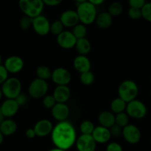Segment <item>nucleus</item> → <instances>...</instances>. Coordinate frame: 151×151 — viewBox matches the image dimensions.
<instances>
[{
    "label": "nucleus",
    "mask_w": 151,
    "mask_h": 151,
    "mask_svg": "<svg viewBox=\"0 0 151 151\" xmlns=\"http://www.w3.org/2000/svg\"><path fill=\"white\" fill-rule=\"evenodd\" d=\"M50 135L54 146L67 151L75 145L77 139L76 129L73 125L67 120L59 122L53 127Z\"/></svg>",
    "instance_id": "obj_1"
},
{
    "label": "nucleus",
    "mask_w": 151,
    "mask_h": 151,
    "mask_svg": "<svg viewBox=\"0 0 151 151\" xmlns=\"http://www.w3.org/2000/svg\"><path fill=\"white\" fill-rule=\"evenodd\" d=\"M79 22L85 25H89L96 21L97 17L96 6L91 2H85L83 3L78 4L76 8Z\"/></svg>",
    "instance_id": "obj_2"
},
{
    "label": "nucleus",
    "mask_w": 151,
    "mask_h": 151,
    "mask_svg": "<svg viewBox=\"0 0 151 151\" xmlns=\"http://www.w3.org/2000/svg\"><path fill=\"white\" fill-rule=\"evenodd\" d=\"M19 7L24 16L33 19L42 14L45 5L42 0H19Z\"/></svg>",
    "instance_id": "obj_3"
},
{
    "label": "nucleus",
    "mask_w": 151,
    "mask_h": 151,
    "mask_svg": "<svg viewBox=\"0 0 151 151\" xmlns=\"http://www.w3.org/2000/svg\"><path fill=\"white\" fill-rule=\"evenodd\" d=\"M119 97L127 103L136 99L139 93V87L133 80H124L118 88Z\"/></svg>",
    "instance_id": "obj_4"
},
{
    "label": "nucleus",
    "mask_w": 151,
    "mask_h": 151,
    "mask_svg": "<svg viewBox=\"0 0 151 151\" xmlns=\"http://www.w3.org/2000/svg\"><path fill=\"white\" fill-rule=\"evenodd\" d=\"M1 89L6 99H15L22 93V83L17 77H8L2 85Z\"/></svg>",
    "instance_id": "obj_5"
},
{
    "label": "nucleus",
    "mask_w": 151,
    "mask_h": 151,
    "mask_svg": "<svg viewBox=\"0 0 151 151\" xmlns=\"http://www.w3.org/2000/svg\"><path fill=\"white\" fill-rule=\"evenodd\" d=\"M125 110L129 117L136 119H143L147 113L146 105L142 101H139L136 99L127 103Z\"/></svg>",
    "instance_id": "obj_6"
},
{
    "label": "nucleus",
    "mask_w": 151,
    "mask_h": 151,
    "mask_svg": "<svg viewBox=\"0 0 151 151\" xmlns=\"http://www.w3.org/2000/svg\"><path fill=\"white\" fill-rule=\"evenodd\" d=\"M48 88V84L45 80L36 78L30 82L28 87V93L33 99L43 98L47 95Z\"/></svg>",
    "instance_id": "obj_7"
},
{
    "label": "nucleus",
    "mask_w": 151,
    "mask_h": 151,
    "mask_svg": "<svg viewBox=\"0 0 151 151\" xmlns=\"http://www.w3.org/2000/svg\"><path fill=\"white\" fill-rule=\"evenodd\" d=\"M32 27L38 35L46 36L50 33V23L47 17L41 14L33 19Z\"/></svg>",
    "instance_id": "obj_8"
},
{
    "label": "nucleus",
    "mask_w": 151,
    "mask_h": 151,
    "mask_svg": "<svg viewBox=\"0 0 151 151\" xmlns=\"http://www.w3.org/2000/svg\"><path fill=\"white\" fill-rule=\"evenodd\" d=\"M124 140L130 145H136L139 143L142 138V133L139 127L134 124H128L123 127L122 134Z\"/></svg>",
    "instance_id": "obj_9"
},
{
    "label": "nucleus",
    "mask_w": 151,
    "mask_h": 151,
    "mask_svg": "<svg viewBox=\"0 0 151 151\" xmlns=\"http://www.w3.org/2000/svg\"><path fill=\"white\" fill-rule=\"evenodd\" d=\"M96 144L92 135L82 134L77 137L75 145L78 151H95Z\"/></svg>",
    "instance_id": "obj_10"
},
{
    "label": "nucleus",
    "mask_w": 151,
    "mask_h": 151,
    "mask_svg": "<svg viewBox=\"0 0 151 151\" xmlns=\"http://www.w3.org/2000/svg\"><path fill=\"white\" fill-rule=\"evenodd\" d=\"M52 81L57 85H68L71 81V74L68 70L57 68L52 71Z\"/></svg>",
    "instance_id": "obj_11"
},
{
    "label": "nucleus",
    "mask_w": 151,
    "mask_h": 151,
    "mask_svg": "<svg viewBox=\"0 0 151 151\" xmlns=\"http://www.w3.org/2000/svg\"><path fill=\"white\" fill-rule=\"evenodd\" d=\"M56 41L62 48L68 50L75 47L77 39L73 34L72 31L64 30L60 34L58 35L56 37Z\"/></svg>",
    "instance_id": "obj_12"
},
{
    "label": "nucleus",
    "mask_w": 151,
    "mask_h": 151,
    "mask_svg": "<svg viewBox=\"0 0 151 151\" xmlns=\"http://www.w3.org/2000/svg\"><path fill=\"white\" fill-rule=\"evenodd\" d=\"M3 65L9 73H17L24 68V61L20 56H11L5 59Z\"/></svg>",
    "instance_id": "obj_13"
},
{
    "label": "nucleus",
    "mask_w": 151,
    "mask_h": 151,
    "mask_svg": "<svg viewBox=\"0 0 151 151\" xmlns=\"http://www.w3.org/2000/svg\"><path fill=\"white\" fill-rule=\"evenodd\" d=\"M2 115L5 118H11L14 116L19 109V105L17 102L16 99H7L0 105Z\"/></svg>",
    "instance_id": "obj_14"
},
{
    "label": "nucleus",
    "mask_w": 151,
    "mask_h": 151,
    "mask_svg": "<svg viewBox=\"0 0 151 151\" xmlns=\"http://www.w3.org/2000/svg\"><path fill=\"white\" fill-rule=\"evenodd\" d=\"M59 20L64 27H73L79 23V19L76 11L74 10H66L62 13Z\"/></svg>",
    "instance_id": "obj_15"
},
{
    "label": "nucleus",
    "mask_w": 151,
    "mask_h": 151,
    "mask_svg": "<svg viewBox=\"0 0 151 151\" xmlns=\"http://www.w3.org/2000/svg\"><path fill=\"white\" fill-rule=\"evenodd\" d=\"M53 126L51 122L48 119H41L35 124L34 129L36 136L45 137L51 134Z\"/></svg>",
    "instance_id": "obj_16"
},
{
    "label": "nucleus",
    "mask_w": 151,
    "mask_h": 151,
    "mask_svg": "<svg viewBox=\"0 0 151 151\" xmlns=\"http://www.w3.org/2000/svg\"><path fill=\"white\" fill-rule=\"evenodd\" d=\"M51 114L56 121H66L70 115V109L66 103L57 102L51 109Z\"/></svg>",
    "instance_id": "obj_17"
},
{
    "label": "nucleus",
    "mask_w": 151,
    "mask_h": 151,
    "mask_svg": "<svg viewBox=\"0 0 151 151\" xmlns=\"http://www.w3.org/2000/svg\"><path fill=\"white\" fill-rule=\"evenodd\" d=\"M92 136L96 143L104 144L110 141L112 136L109 128L99 125L95 127V129L92 133Z\"/></svg>",
    "instance_id": "obj_18"
},
{
    "label": "nucleus",
    "mask_w": 151,
    "mask_h": 151,
    "mask_svg": "<svg viewBox=\"0 0 151 151\" xmlns=\"http://www.w3.org/2000/svg\"><path fill=\"white\" fill-rule=\"evenodd\" d=\"M56 102L66 103L70 96V90L68 85H57L53 93Z\"/></svg>",
    "instance_id": "obj_19"
},
{
    "label": "nucleus",
    "mask_w": 151,
    "mask_h": 151,
    "mask_svg": "<svg viewBox=\"0 0 151 151\" xmlns=\"http://www.w3.org/2000/svg\"><path fill=\"white\" fill-rule=\"evenodd\" d=\"M73 65L74 68L80 73L91 70V61L87 57V56H84V55L77 56L74 59Z\"/></svg>",
    "instance_id": "obj_20"
},
{
    "label": "nucleus",
    "mask_w": 151,
    "mask_h": 151,
    "mask_svg": "<svg viewBox=\"0 0 151 151\" xmlns=\"http://www.w3.org/2000/svg\"><path fill=\"white\" fill-rule=\"evenodd\" d=\"M17 130V124L11 118L4 119L0 124V132L4 136H9L14 134Z\"/></svg>",
    "instance_id": "obj_21"
},
{
    "label": "nucleus",
    "mask_w": 151,
    "mask_h": 151,
    "mask_svg": "<svg viewBox=\"0 0 151 151\" xmlns=\"http://www.w3.org/2000/svg\"><path fill=\"white\" fill-rule=\"evenodd\" d=\"M98 121L101 126L110 128L115 124V115L111 111H102L99 115Z\"/></svg>",
    "instance_id": "obj_22"
},
{
    "label": "nucleus",
    "mask_w": 151,
    "mask_h": 151,
    "mask_svg": "<svg viewBox=\"0 0 151 151\" xmlns=\"http://www.w3.org/2000/svg\"><path fill=\"white\" fill-rule=\"evenodd\" d=\"M97 26L101 29H107L111 26L113 23V17L108 12H101L97 14L96 19Z\"/></svg>",
    "instance_id": "obj_23"
},
{
    "label": "nucleus",
    "mask_w": 151,
    "mask_h": 151,
    "mask_svg": "<svg viewBox=\"0 0 151 151\" xmlns=\"http://www.w3.org/2000/svg\"><path fill=\"white\" fill-rule=\"evenodd\" d=\"M75 47L79 55L87 56L91 52V44L88 39L82 38V39L77 40L76 43Z\"/></svg>",
    "instance_id": "obj_24"
},
{
    "label": "nucleus",
    "mask_w": 151,
    "mask_h": 151,
    "mask_svg": "<svg viewBox=\"0 0 151 151\" xmlns=\"http://www.w3.org/2000/svg\"><path fill=\"white\" fill-rule=\"evenodd\" d=\"M126 107H127V102L122 99L120 97L114 99L110 103L111 111L116 114L124 112L126 110Z\"/></svg>",
    "instance_id": "obj_25"
},
{
    "label": "nucleus",
    "mask_w": 151,
    "mask_h": 151,
    "mask_svg": "<svg viewBox=\"0 0 151 151\" xmlns=\"http://www.w3.org/2000/svg\"><path fill=\"white\" fill-rule=\"evenodd\" d=\"M36 73L37 78L47 81V79L51 78L52 71L50 70L48 67L45 66V65H41L36 68Z\"/></svg>",
    "instance_id": "obj_26"
},
{
    "label": "nucleus",
    "mask_w": 151,
    "mask_h": 151,
    "mask_svg": "<svg viewBox=\"0 0 151 151\" xmlns=\"http://www.w3.org/2000/svg\"><path fill=\"white\" fill-rule=\"evenodd\" d=\"M87 32H88V30H87L86 25L82 24V23H79L76 25H75L73 27L72 30L73 34L75 36V37L77 40L82 39V38H85Z\"/></svg>",
    "instance_id": "obj_27"
},
{
    "label": "nucleus",
    "mask_w": 151,
    "mask_h": 151,
    "mask_svg": "<svg viewBox=\"0 0 151 151\" xmlns=\"http://www.w3.org/2000/svg\"><path fill=\"white\" fill-rule=\"evenodd\" d=\"M123 11V5L119 2H113L108 6L107 12L113 17L121 15Z\"/></svg>",
    "instance_id": "obj_28"
},
{
    "label": "nucleus",
    "mask_w": 151,
    "mask_h": 151,
    "mask_svg": "<svg viewBox=\"0 0 151 151\" xmlns=\"http://www.w3.org/2000/svg\"><path fill=\"white\" fill-rule=\"evenodd\" d=\"M80 131L82 134L85 135H92L94 129H95V126H94L93 123L89 120H85L83 121L80 124Z\"/></svg>",
    "instance_id": "obj_29"
},
{
    "label": "nucleus",
    "mask_w": 151,
    "mask_h": 151,
    "mask_svg": "<svg viewBox=\"0 0 151 151\" xmlns=\"http://www.w3.org/2000/svg\"><path fill=\"white\" fill-rule=\"evenodd\" d=\"M129 122V116L125 112H122V113H117L115 116V123L118 124L119 126L124 127L128 124Z\"/></svg>",
    "instance_id": "obj_30"
},
{
    "label": "nucleus",
    "mask_w": 151,
    "mask_h": 151,
    "mask_svg": "<svg viewBox=\"0 0 151 151\" xmlns=\"http://www.w3.org/2000/svg\"><path fill=\"white\" fill-rule=\"evenodd\" d=\"M79 79L83 85H91V84L93 83L95 80V76H94V74L91 70H89L80 73Z\"/></svg>",
    "instance_id": "obj_31"
},
{
    "label": "nucleus",
    "mask_w": 151,
    "mask_h": 151,
    "mask_svg": "<svg viewBox=\"0 0 151 151\" xmlns=\"http://www.w3.org/2000/svg\"><path fill=\"white\" fill-rule=\"evenodd\" d=\"M64 27H65L62 24V23L61 22L60 20H55L54 22H53L50 24V32L52 34L57 36L58 35H59L62 32L64 31Z\"/></svg>",
    "instance_id": "obj_32"
},
{
    "label": "nucleus",
    "mask_w": 151,
    "mask_h": 151,
    "mask_svg": "<svg viewBox=\"0 0 151 151\" xmlns=\"http://www.w3.org/2000/svg\"><path fill=\"white\" fill-rule=\"evenodd\" d=\"M142 17L146 21L151 22V2H146L143 7L141 8Z\"/></svg>",
    "instance_id": "obj_33"
},
{
    "label": "nucleus",
    "mask_w": 151,
    "mask_h": 151,
    "mask_svg": "<svg viewBox=\"0 0 151 151\" xmlns=\"http://www.w3.org/2000/svg\"><path fill=\"white\" fill-rule=\"evenodd\" d=\"M56 103L57 102L53 95H46L43 97L42 104L46 108L52 109Z\"/></svg>",
    "instance_id": "obj_34"
},
{
    "label": "nucleus",
    "mask_w": 151,
    "mask_h": 151,
    "mask_svg": "<svg viewBox=\"0 0 151 151\" xmlns=\"http://www.w3.org/2000/svg\"><path fill=\"white\" fill-rule=\"evenodd\" d=\"M32 22H33V19L24 15V17H22L20 19V27L23 30H28L30 27H32Z\"/></svg>",
    "instance_id": "obj_35"
},
{
    "label": "nucleus",
    "mask_w": 151,
    "mask_h": 151,
    "mask_svg": "<svg viewBox=\"0 0 151 151\" xmlns=\"http://www.w3.org/2000/svg\"><path fill=\"white\" fill-rule=\"evenodd\" d=\"M127 14H128V17L132 19H139L142 17V11L140 8L130 7L127 11Z\"/></svg>",
    "instance_id": "obj_36"
},
{
    "label": "nucleus",
    "mask_w": 151,
    "mask_h": 151,
    "mask_svg": "<svg viewBox=\"0 0 151 151\" xmlns=\"http://www.w3.org/2000/svg\"><path fill=\"white\" fill-rule=\"evenodd\" d=\"M122 127L119 126L118 124H113L111 127L109 128L110 132V134H111L112 136H115V137H117V136H119L120 135L122 134Z\"/></svg>",
    "instance_id": "obj_37"
},
{
    "label": "nucleus",
    "mask_w": 151,
    "mask_h": 151,
    "mask_svg": "<svg viewBox=\"0 0 151 151\" xmlns=\"http://www.w3.org/2000/svg\"><path fill=\"white\" fill-rule=\"evenodd\" d=\"M9 73L3 65H0V85H2L8 78Z\"/></svg>",
    "instance_id": "obj_38"
},
{
    "label": "nucleus",
    "mask_w": 151,
    "mask_h": 151,
    "mask_svg": "<svg viewBox=\"0 0 151 151\" xmlns=\"http://www.w3.org/2000/svg\"><path fill=\"white\" fill-rule=\"evenodd\" d=\"M106 151H123V148L122 145L117 142H110L107 145Z\"/></svg>",
    "instance_id": "obj_39"
},
{
    "label": "nucleus",
    "mask_w": 151,
    "mask_h": 151,
    "mask_svg": "<svg viewBox=\"0 0 151 151\" xmlns=\"http://www.w3.org/2000/svg\"><path fill=\"white\" fill-rule=\"evenodd\" d=\"M146 0H128V4L130 7L137 8H142L146 3Z\"/></svg>",
    "instance_id": "obj_40"
},
{
    "label": "nucleus",
    "mask_w": 151,
    "mask_h": 151,
    "mask_svg": "<svg viewBox=\"0 0 151 151\" xmlns=\"http://www.w3.org/2000/svg\"><path fill=\"white\" fill-rule=\"evenodd\" d=\"M16 101H17V102L18 103V104L20 106H23L24 105V104L27 103V96L25 95V94L22 93H21L19 94V95L17 97V98L15 99Z\"/></svg>",
    "instance_id": "obj_41"
},
{
    "label": "nucleus",
    "mask_w": 151,
    "mask_h": 151,
    "mask_svg": "<svg viewBox=\"0 0 151 151\" xmlns=\"http://www.w3.org/2000/svg\"><path fill=\"white\" fill-rule=\"evenodd\" d=\"M43 3L45 5L49 7H56L60 5L63 0H42Z\"/></svg>",
    "instance_id": "obj_42"
},
{
    "label": "nucleus",
    "mask_w": 151,
    "mask_h": 151,
    "mask_svg": "<svg viewBox=\"0 0 151 151\" xmlns=\"http://www.w3.org/2000/svg\"><path fill=\"white\" fill-rule=\"evenodd\" d=\"M25 136L26 137L28 138V139H33L34 137H36V135L35 133V130L33 128H28L25 131Z\"/></svg>",
    "instance_id": "obj_43"
},
{
    "label": "nucleus",
    "mask_w": 151,
    "mask_h": 151,
    "mask_svg": "<svg viewBox=\"0 0 151 151\" xmlns=\"http://www.w3.org/2000/svg\"><path fill=\"white\" fill-rule=\"evenodd\" d=\"M88 1L95 6H99V5H101V4L104 3L105 0H88Z\"/></svg>",
    "instance_id": "obj_44"
},
{
    "label": "nucleus",
    "mask_w": 151,
    "mask_h": 151,
    "mask_svg": "<svg viewBox=\"0 0 151 151\" xmlns=\"http://www.w3.org/2000/svg\"><path fill=\"white\" fill-rule=\"evenodd\" d=\"M4 116L2 115V110H1V107H0V124L2 123V122L4 120Z\"/></svg>",
    "instance_id": "obj_45"
},
{
    "label": "nucleus",
    "mask_w": 151,
    "mask_h": 151,
    "mask_svg": "<svg viewBox=\"0 0 151 151\" xmlns=\"http://www.w3.org/2000/svg\"><path fill=\"white\" fill-rule=\"evenodd\" d=\"M3 141H4V136L3 134L0 132V145L3 143Z\"/></svg>",
    "instance_id": "obj_46"
},
{
    "label": "nucleus",
    "mask_w": 151,
    "mask_h": 151,
    "mask_svg": "<svg viewBox=\"0 0 151 151\" xmlns=\"http://www.w3.org/2000/svg\"><path fill=\"white\" fill-rule=\"evenodd\" d=\"M74 2H76V3L78 4H81V3H83V2H88V0H73Z\"/></svg>",
    "instance_id": "obj_47"
},
{
    "label": "nucleus",
    "mask_w": 151,
    "mask_h": 151,
    "mask_svg": "<svg viewBox=\"0 0 151 151\" xmlns=\"http://www.w3.org/2000/svg\"><path fill=\"white\" fill-rule=\"evenodd\" d=\"M48 151H67V150L59 149V148H57V147H55V148H53V149H50V150H48Z\"/></svg>",
    "instance_id": "obj_48"
},
{
    "label": "nucleus",
    "mask_w": 151,
    "mask_h": 151,
    "mask_svg": "<svg viewBox=\"0 0 151 151\" xmlns=\"http://www.w3.org/2000/svg\"><path fill=\"white\" fill-rule=\"evenodd\" d=\"M2 96H3V93H2V89H1V88H0V100L2 99Z\"/></svg>",
    "instance_id": "obj_49"
},
{
    "label": "nucleus",
    "mask_w": 151,
    "mask_h": 151,
    "mask_svg": "<svg viewBox=\"0 0 151 151\" xmlns=\"http://www.w3.org/2000/svg\"><path fill=\"white\" fill-rule=\"evenodd\" d=\"M2 55L0 54V65H2Z\"/></svg>",
    "instance_id": "obj_50"
},
{
    "label": "nucleus",
    "mask_w": 151,
    "mask_h": 151,
    "mask_svg": "<svg viewBox=\"0 0 151 151\" xmlns=\"http://www.w3.org/2000/svg\"><path fill=\"white\" fill-rule=\"evenodd\" d=\"M150 143H151V136H150Z\"/></svg>",
    "instance_id": "obj_51"
},
{
    "label": "nucleus",
    "mask_w": 151,
    "mask_h": 151,
    "mask_svg": "<svg viewBox=\"0 0 151 151\" xmlns=\"http://www.w3.org/2000/svg\"><path fill=\"white\" fill-rule=\"evenodd\" d=\"M150 82H151V77H150Z\"/></svg>",
    "instance_id": "obj_52"
},
{
    "label": "nucleus",
    "mask_w": 151,
    "mask_h": 151,
    "mask_svg": "<svg viewBox=\"0 0 151 151\" xmlns=\"http://www.w3.org/2000/svg\"><path fill=\"white\" fill-rule=\"evenodd\" d=\"M150 95H151V91H150Z\"/></svg>",
    "instance_id": "obj_53"
}]
</instances>
